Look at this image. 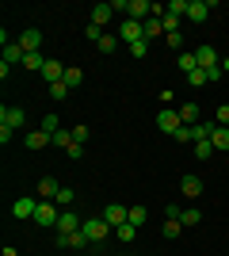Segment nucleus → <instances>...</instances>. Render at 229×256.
Segmentation results:
<instances>
[{
    "instance_id": "nucleus-36",
    "label": "nucleus",
    "mask_w": 229,
    "mask_h": 256,
    "mask_svg": "<svg viewBox=\"0 0 229 256\" xmlns=\"http://www.w3.org/2000/svg\"><path fill=\"white\" fill-rule=\"evenodd\" d=\"M38 126H42L46 134H57V130H61V122H57V115H46L42 122H38Z\"/></svg>"
},
{
    "instance_id": "nucleus-18",
    "label": "nucleus",
    "mask_w": 229,
    "mask_h": 256,
    "mask_svg": "<svg viewBox=\"0 0 229 256\" xmlns=\"http://www.w3.org/2000/svg\"><path fill=\"white\" fill-rule=\"evenodd\" d=\"M23 58H27V54H23L19 42H8V46H4V62H8V65H23Z\"/></svg>"
},
{
    "instance_id": "nucleus-4",
    "label": "nucleus",
    "mask_w": 229,
    "mask_h": 256,
    "mask_svg": "<svg viewBox=\"0 0 229 256\" xmlns=\"http://www.w3.org/2000/svg\"><path fill=\"white\" fill-rule=\"evenodd\" d=\"M23 122H27V111H23V107H0V126H11V130H19Z\"/></svg>"
},
{
    "instance_id": "nucleus-29",
    "label": "nucleus",
    "mask_w": 229,
    "mask_h": 256,
    "mask_svg": "<svg viewBox=\"0 0 229 256\" xmlns=\"http://www.w3.org/2000/svg\"><path fill=\"white\" fill-rule=\"evenodd\" d=\"M187 4H191V0H168V12L180 16V20H187Z\"/></svg>"
},
{
    "instance_id": "nucleus-32",
    "label": "nucleus",
    "mask_w": 229,
    "mask_h": 256,
    "mask_svg": "<svg viewBox=\"0 0 229 256\" xmlns=\"http://www.w3.org/2000/svg\"><path fill=\"white\" fill-rule=\"evenodd\" d=\"M80 80H84V73H80V69H65V84H69V92H73V88H80Z\"/></svg>"
},
{
    "instance_id": "nucleus-15",
    "label": "nucleus",
    "mask_w": 229,
    "mask_h": 256,
    "mask_svg": "<svg viewBox=\"0 0 229 256\" xmlns=\"http://www.w3.org/2000/svg\"><path fill=\"white\" fill-rule=\"evenodd\" d=\"M80 226H84V222H80L73 210H61V218H57V234H76Z\"/></svg>"
},
{
    "instance_id": "nucleus-26",
    "label": "nucleus",
    "mask_w": 229,
    "mask_h": 256,
    "mask_svg": "<svg viewBox=\"0 0 229 256\" xmlns=\"http://www.w3.org/2000/svg\"><path fill=\"white\" fill-rule=\"evenodd\" d=\"M73 130H69V126H61V130H57V134H54V146H61V150H69V146H73Z\"/></svg>"
},
{
    "instance_id": "nucleus-2",
    "label": "nucleus",
    "mask_w": 229,
    "mask_h": 256,
    "mask_svg": "<svg viewBox=\"0 0 229 256\" xmlns=\"http://www.w3.org/2000/svg\"><path fill=\"white\" fill-rule=\"evenodd\" d=\"M80 234L88 237V245H99V241H103V237L111 234V226L103 222V218H88V222L80 226Z\"/></svg>"
},
{
    "instance_id": "nucleus-6",
    "label": "nucleus",
    "mask_w": 229,
    "mask_h": 256,
    "mask_svg": "<svg viewBox=\"0 0 229 256\" xmlns=\"http://www.w3.org/2000/svg\"><path fill=\"white\" fill-rule=\"evenodd\" d=\"M195 62H199V69H218V50H214V46H210V42H203V46H199V50H195Z\"/></svg>"
},
{
    "instance_id": "nucleus-28",
    "label": "nucleus",
    "mask_w": 229,
    "mask_h": 256,
    "mask_svg": "<svg viewBox=\"0 0 229 256\" xmlns=\"http://www.w3.org/2000/svg\"><path fill=\"white\" fill-rule=\"evenodd\" d=\"M145 218H149V210H145L142 203H138V206H130V226H145Z\"/></svg>"
},
{
    "instance_id": "nucleus-33",
    "label": "nucleus",
    "mask_w": 229,
    "mask_h": 256,
    "mask_svg": "<svg viewBox=\"0 0 229 256\" xmlns=\"http://www.w3.org/2000/svg\"><path fill=\"white\" fill-rule=\"evenodd\" d=\"M195 157L199 160H210V157H214V146H210V142H195Z\"/></svg>"
},
{
    "instance_id": "nucleus-17",
    "label": "nucleus",
    "mask_w": 229,
    "mask_h": 256,
    "mask_svg": "<svg viewBox=\"0 0 229 256\" xmlns=\"http://www.w3.org/2000/svg\"><path fill=\"white\" fill-rule=\"evenodd\" d=\"M210 146H214V153H229V126H214Z\"/></svg>"
},
{
    "instance_id": "nucleus-46",
    "label": "nucleus",
    "mask_w": 229,
    "mask_h": 256,
    "mask_svg": "<svg viewBox=\"0 0 229 256\" xmlns=\"http://www.w3.org/2000/svg\"><path fill=\"white\" fill-rule=\"evenodd\" d=\"M222 69H226V73H229V58H226V62H222Z\"/></svg>"
},
{
    "instance_id": "nucleus-41",
    "label": "nucleus",
    "mask_w": 229,
    "mask_h": 256,
    "mask_svg": "<svg viewBox=\"0 0 229 256\" xmlns=\"http://www.w3.org/2000/svg\"><path fill=\"white\" fill-rule=\"evenodd\" d=\"M88 134H92V130H88V126H84V122H80V126H73V138H76V142H80V146H84V142H88Z\"/></svg>"
},
{
    "instance_id": "nucleus-3",
    "label": "nucleus",
    "mask_w": 229,
    "mask_h": 256,
    "mask_svg": "<svg viewBox=\"0 0 229 256\" xmlns=\"http://www.w3.org/2000/svg\"><path fill=\"white\" fill-rule=\"evenodd\" d=\"M103 222L119 230V226H126V222H130V210H126L122 203H107V206H103Z\"/></svg>"
},
{
    "instance_id": "nucleus-21",
    "label": "nucleus",
    "mask_w": 229,
    "mask_h": 256,
    "mask_svg": "<svg viewBox=\"0 0 229 256\" xmlns=\"http://www.w3.org/2000/svg\"><path fill=\"white\" fill-rule=\"evenodd\" d=\"M111 16H115V12H111V4H96V8H92V23H96V27L111 23Z\"/></svg>"
},
{
    "instance_id": "nucleus-45",
    "label": "nucleus",
    "mask_w": 229,
    "mask_h": 256,
    "mask_svg": "<svg viewBox=\"0 0 229 256\" xmlns=\"http://www.w3.org/2000/svg\"><path fill=\"white\" fill-rule=\"evenodd\" d=\"M11 134H15L11 126H0V146H8V142H11Z\"/></svg>"
},
{
    "instance_id": "nucleus-42",
    "label": "nucleus",
    "mask_w": 229,
    "mask_h": 256,
    "mask_svg": "<svg viewBox=\"0 0 229 256\" xmlns=\"http://www.w3.org/2000/svg\"><path fill=\"white\" fill-rule=\"evenodd\" d=\"M65 153H69V160H80V157H84V146H80V142H73Z\"/></svg>"
},
{
    "instance_id": "nucleus-20",
    "label": "nucleus",
    "mask_w": 229,
    "mask_h": 256,
    "mask_svg": "<svg viewBox=\"0 0 229 256\" xmlns=\"http://www.w3.org/2000/svg\"><path fill=\"white\" fill-rule=\"evenodd\" d=\"M180 122H184V126H195L199 122V104H184L180 107Z\"/></svg>"
},
{
    "instance_id": "nucleus-38",
    "label": "nucleus",
    "mask_w": 229,
    "mask_h": 256,
    "mask_svg": "<svg viewBox=\"0 0 229 256\" xmlns=\"http://www.w3.org/2000/svg\"><path fill=\"white\" fill-rule=\"evenodd\" d=\"M187 80H191V88H203V84H207V73L195 69V73H187Z\"/></svg>"
},
{
    "instance_id": "nucleus-22",
    "label": "nucleus",
    "mask_w": 229,
    "mask_h": 256,
    "mask_svg": "<svg viewBox=\"0 0 229 256\" xmlns=\"http://www.w3.org/2000/svg\"><path fill=\"white\" fill-rule=\"evenodd\" d=\"M161 234L168 237V241H176V237L184 234V222H176V218H164V226H161Z\"/></svg>"
},
{
    "instance_id": "nucleus-9",
    "label": "nucleus",
    "mask_w": 229,
    "mask_h": 256,
    "mask_svg": "<svg viewBox=\"0 0 229 256\" xmlns=\"http://www.w3.org/2000/svg\"><path fill=\"white\" fill-rule=\"evenodd\" d=\"M19 46H23V54H38V46H42V31H38V27H27V31L19 34Z\"/></svg>"
},
{
    "instance_id": "nucleus-40",
    "label": "nucleus",
    "mask_w": 229,
    "mask_h": 256,
    "mask_svg": "<svg viewBox=\"0 0 229 256\" xmlns=\"http://www.w3.org/2000/svg\"><path fill=\"white\" fill-rule=\"evenodd\" d=\"M214 115H218V126H229V104H218Z\"/></svg>"
},
{
    "instance_id": "nucleus-31",
    "label": "nucleus",
    "mask_w": 229,
    "mask_h": 256,
    "mask_svg": "<svg viewBox=\"0 0 229 256\" xmlns=\"http://www.w3.org/2000/svg\"><path fill=\"white\" fill-rule=\"evenodd\" d=\"M180 222H184V226H199V222H203V214H199L195 206H187V210L180 214Z\"/></svg>"
},
{
    "instance_id": "nucleus-10",
    "label": "nucleus",
    "mask_w": 229,
    "mask_h": 256,
    "mask_svg": "<svg viewBox=\"0 0 229 256\" xmlns=\"http://www.w3.org/2000/svg\"><path fill=\"white\" fill-rule=\"evenodd\" d=\"M210 8H214L210 0H191V4H187V20H191V23H203L210 16Z\"/></svg>"
},
{
    "instance_id": "nucleus-1",
    "label": "nucleus",
    "mask_w": 229,
    "mask_h": 256,
    "mask_svg": "<svg viewBox=\"0 0 229 256\" xmlns=\"http://www.w3.org/2000/svg\"><path fill=\"white\" fill-rule=\"evenodd\" d=\"M61 218V206L50 203V199H38V210H34V226H57Z\"/></svg>"
},
{
    "instance_id": "nucleus-19",
    "label": "nucleus",
    "mask_w": 229,
    "mask_h": 256,
    "mask_svg": "<svg viewBox=\"0 0 229 256\" xmlns=\"http://www.w3.org/2000/svg\"><path fill=\"white\" fill-rule=\"evenodd\" d=\"M46 62H50V58H42V54H27V58H23V69H31V73H38V76H42Z\"/></svg>"
},
{
    "instance_id": "nucleus-5",
    "label": "nucleus",
    "mask_w": 229,
    "mask_h": 256,
    "mask_svg": "<svg viewBox=\"0 0 229 256\" xmlns=\"http://www.w3.org/2000/svg\"><path fill=\"white\" fill-rule=\"evenodd\" d=\"M34 210H38V199H31V195H23V199H15V203H11V218H19V222L34 218Z\"/></svg>"
},
{
    "instance_id": "nucleus-13",
    "label": "nucleus",
    "mask_w": 229,
    "mask_h": 256,
    "mask_svg": "<svg viewBox=\"0 0 229 256\" xmlns=\"http://www.w3.org/2000/svg\"><path fill=\"white\" fill-rule=\"evenodd\" d=\"M42 80H46V84H57V80H65V65L50 58V62H46V69H42Z\"/></svg>"
},
{
    "instance_id": "nucleus-25",
    "label": "nucleus",
    "mask_w": 229,
    "mask_h": 256,
    "mask_svg": "<svg viewBox=\"0 0 229 256\" xmlns=\"http://www.w3.org/2000/svg\"><path fill=\"white\" fill-rule=\"evenodd\" d=\"M161 23H164V34H176L184 20H180V16H172V12H164V16H161Z\"/></svg>"
},
{
    "instance_id": "nucleus-27",
    "label": "nucleus",
    "mask_w": 229,
    "mask_h": 256,
    "mask_svg": "<svg viewBox=\"0 0 229 256\" xmlns=\"http://www.w3.org/2000/svg\"><path fill=\"white\" fill-rule=\"evenodd\" d=\"M180 69H184V73H195V69H199V62H195V50H191V54H180Z\"/></svg>"
},
{
    "instance_id": "nucleus-23",
    "label": "nucleus",
    "mask_w": 229,
    "mask_h": 256,
    "mask_svg": "<svg viewBox=\"0 0 229 256\" xmlns=\"http://www.w3.org/2000/svg\"><path fill=\"white\" fill-rule=\"evenodd\" d=\"M73 199H76V192H73V188H65V184H61V192H57V199H54V203L61 206V210H73Z\"/></svg>"
},
{
    "instance_id": "nucleus-44",
    "label": "nucleus",
    "mask_w": 229,
    "mask_h": 256,
    "mask_svg": "<svg viewBox=\"0 0 229 256\" xmlns=\"http://www.w3.org/2000/svg\"><path fill=\"white\" fill-rule=\"evenodd\" d=\"M168 46H172V50H180V54H184V34H180V31H176V34H168Z\"/></svg>"
},
{
    "instance_id": "nucleus-37",
    "label": "nucleus",
    "mask_w": 229,
    "mask_h": 256,
    "mask_svg": "<svg viewBox=\"0 0 229 256\" xmlns=\"http://www.w3.org/2000/svg\"><path fill=\"white\" fill-rule=\"evenodd\" d=\"M130 54L138 58V62H142L145 54H149V38H142V42H130Z\"/></svg>"
},
{
    "instance_id": "nucleus-11",
    "label": "nucleus",
    "mask_w": 229,
    "mask_h": 256,
    "mask_svg": "<svg viewBox=\"0 0 229 256\" xmlns=\"http://www.w3.org/2000/svg\"><path fill=\"white\" fill-rule=\"evenodd\" d=\"M50 142H54V134H46V130L38 126V130H31V134L23 138V146H27V150H46Z\"/></svg>"
},
{
    "instance_id": "nucleus-39",
    "label": "nucleus",
    "mask_w": 229,
    "mask_h": 256,
    "mask_svg": "<svg viewBox=\"0 0 229 256\" xmlns=\"http://www.w3.org/2000/svg\"><path fill=\"white\" fill-rule=\"evenodd\" d=\"M88 245V237L80 234V230H76V234H69V248H84Z\"/></svg>"
},
{
    "instance_id": "nucleus-24",
    "label": "nucleus",
    "mask_w": 229,
    "mask_h": 256,
    "mask_svg": "<svg viewBox=\"0 0 229 256\" xmlns=\"http://www.w3.org/2000/svg\"><path fill=\"white\" fill-rule=\"evenodd\" d=\"M142 31H145V38H149V42H153V38H157V34H161V31H164V23H161V20H157V16H149V20H145V23H142Z\"/></svg>"
},
{
    "instance_id": "nucleus-43",
    "label": "nucleus",
    "mask_w": 229,
    "mask_h": 256,
    "mask_svg": "<svg viewBox=\"0 0 229 256\" xmlns=\"http://www.w3.org/2000/svg\"><path fill=\"white\" fill-rule=\"evenodd\" d=\"M88 38H92V42H99V38H103V27H96V23H88Z\"/></svg>"
},
{
    "instance_id": "nucleus-7",
    "label": "nucleus",
    "mask_w": 229,
    "mask_h": 256,
    "mask_svg": "<svg viewBox=\"0 0 229 256\" xmlns=\"http://www.w3.org/2000/svg\"><path fill=\"white\" fill-rule=\"evenodd\" d=\"M119 38H122V42H142V38H145L142 23H138V20H122V27H119Z\"/></svg>"
},
{
    "instance_id": "nucleus-34",
    "label": "nucleus",
    "mask_w": 229,
    "mask_h": 256,
    "mask_svg": "<svg viewBox=\"0 0 229 256\" xmlns=\"http://www.w3.org/2000/svg\"><path fill=\"white\" fill-rule=\"evenodd\" d=\"M99 54H111V50H115V46H119V38H115V34H103V38H99Z\"/></svg>"
},
{
    "instance_id": "nucleus-14",
    "label": "nucleus",
    "mask_w": 229,
    "mask_h": 256,
    "mask_svg": "<svg viewBox=\"0 0 229 256\" xmlns=\"http://www.w3.org/2000/svg\"><path fill=\"white\" fill-rule=\"evenodd\" d=\"M57 192H61V184H57L54 176H42V180H38V199H50V203H54Z\"/></svg>"
},
{
    "instance_id": "nucleus-30",
    "label": "nucleus",
    "mask_w": 229,
    "mask_h": 256,
    "mask_svg": "<svg viewBox=\"0 0 229 256\" xmlns=\"http://www.w3.org/2000/svg\"><path fill=\"white\" fill-rule=\"evenodd\" d=\"M115 234H119V241H126V245H130L134 237H138V226H130V222H126V226H119Z\"/></svg>"
},
{
    "instance_id": "nucleus-35",
    "label": "nucleus",
    "mask_w": 229,
    "mask_h": 256,
    "mask_svg": "<svg viewBox=\"0 0 229 256\" xmlns=\"http://www.w3.org/2000/svg\"><path fill=\"white\" fill-rule=\"evenodd\" d=\"M65 96H69V84H65V80L50 84V100H65Z\"/></svg>"
},
{
    "instance_id": "nucleus-16",
    "label": "nucleus",
    "mask_w": 229,
    "mask_h": 256,
    "mask_svg": "<svg viewBox=\"0 0 229 256\" xmlns=\"http://www.w3.org/2000/svg\"><path fill=\"white\" fill-rule=\"evenodd\" d=\"M180 192H184L187 199H199V195H203V180H199V176H191V172H187L184 180H180Z\"/></svg>"
},
{
    "instance_id": "nucleus-8",
    "label": "nucleus",
    "mask_w": 229,
    "mask_h": 256,
    "mask_svg": "<svg viewBox=\"0 0 229 256\" xmlns=\"http://www.w3.org/2000/svg\"><path fill=\"white\" fill-rule=\"evenodd\" d=\"M157 126H161L164 134H176V130L184 126V122H180V111H168V107H161V115H157Z\"/></svg>"
},
{
    "instance_id": "nucleus-12",
    "label": "nucleus",
    "mask_w": 229,
    "mask_h": 256,
    "mask_svg": "<svg viewBox=\"0 0 229 256\" xmlns=\"http://www.w3.org/2000/svg\"><path fill=\"white\" fill-rule=\"evenodd\" d=\"M149 16H153V4H149V0H130V12H126V20L145 23Z\"/></svg>"
}]
</instances>
